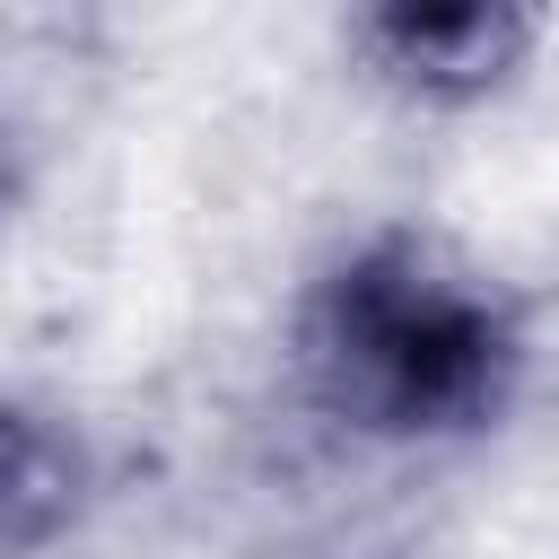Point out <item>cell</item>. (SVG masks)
Instances as JSON below:
<instances>
[{
    "label": "cell",
    "instance_id": "cell-4",
    "mask_svg": "<svg viewBox=\"0 0 559 559\" xmlns=\"http://www.w3.org/2000/svg\"><path fill=\"white\" fill-rule=\"evenodd\" d=\"M0 218H9V148H0Z\"/></svg>",
    "mask_w": 559,
    "mask_h": 559
},
{
    "label": "cell",
    "instance_id": "cell-3",
    "mask_svg": "<svg viewBox=\"0 0 559 559\" xmlns=\"http://www.w3.org/2000/svg\"><path fill=\"white\" fill-rule=\"evenodd\" d=\"M87 489H96L87 437L44 402L0 393V559L52 550L87 515Z\"/></svg>",
    "mask_w": 559,
    "mask_h": 559
},
{
    "label": "cell",
    "instance_id": "cell-2",
    "mask_svg": "<svg viewBox=\"0 0 559 559\" xmlns=\"http://www.w3.org/2000/svg\"><path fill=\"white\" fill-rule=\"evenodd\" d=\"M341 44L402 105L463 114V105H489V96L515 87V70L542 44V17L533 9H507V0H445V9L393 0V9H358L341 26Z\"/></svg>",
    "mask_w": 559,
    "mask_h": 559
},
{
    "label": "cell",
    "instance_id": "cell-1",
    "mask_svg": "<svg viewBox=\"0 0 559 559\" xmlns=\"http://www.w3.org/2000/svg\"><path fill=\"white\" fill-rule=\"evenodd\" d=\"M524 314L454 245L376 227L323 262L297 306V376L349 437L454 445L507 419L524 384Z\"/></svg>",
    "mask_w": 559,
    "mask_h": 559
}]
</instances>
